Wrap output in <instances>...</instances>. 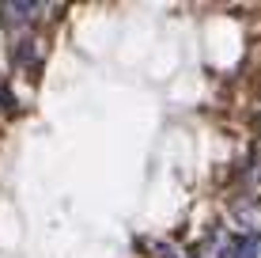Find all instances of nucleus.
<instances>
[{
	"instance_id": "obj_1",
	"label": "nucleus",
	"mask_w": 261,
	"mask_h": 258,
	"mask_svg": "<svg viewBox=\"0 0 261 258\" xmlns=\"http://www.w3.org/2000/svg\"><path fill=\"white\" fill-rule=\"evenodd\" d=\"M261 254V232H246V239H239V247L231 251V258H257Z\"/></svg>"
},
{
	"instance_id": "obj_2",
	"label": "nucleus",
	"mask_w": 261,
	"mask_h": 258,
	"mask_svg": "<svg viewBox=\"0 0 261 258\" xmlns=\"http://www.w3.org/2000/svg\"><path fill=\"white\" fill-rule=\"evenodd\" d=\"M0 12H4L8 19H31V15L38 12V4H0Z\"/></svg>"
}]
</instances>
